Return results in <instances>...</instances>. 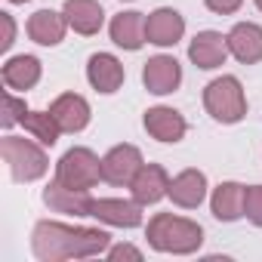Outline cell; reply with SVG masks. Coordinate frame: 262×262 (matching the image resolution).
Masks as SVG:
<instances>
[{"mask_svg": "<svg viewBox=\"0 0 262 262\" xmlns=\"http://www.w3.org/2000/svg\"><path fill=\"white\" fill-rule=\"evenodd\" d=\"M43 204H47L53 213L83 219V216H90L93 198H90V191H77V188H68V185H62L59 179H53V182L43 188Z\"/></svg>", "mask_w": 262, "mask_h": 262, "instance_id": "cell-11", "label": "cell"}, {"mask_svg": "<svg viewBox=\"0 0 262 262\" xmlns=\"http://www.w3.org/2000/svg\"><path fill=\"white\" fill-rule=\"evenodd\" d=\"M151 250L158 253H173V256H188L198 253L204 244V228L194 219L173 216V213H155L145 231Z\"/></svg>", "mask_w": 262, "mask_h": 262, "instance_id": "cell-2", "label": "cell"}, {"mask_svg": "<svg viewBox=\"0 0 262 262\" xmlns=\"http://www.w3.org/2000/svg\"><path fill=\"white\" fill-rule=\"evenodd\" d=\"M145 13H136V10H129V13H117L111 19V40L120 47V50H129V53H136L145 47Z\"/></svg>", "mask_w": 262, "mask_h": 262, "instance_id": "cell-18", "label": "cell"}, {"mask_svg": "<svg viewBox=\"0 0 262 262\" xmlns=\"http://www.w3.org/2000/svg\"><path fill=\"white\" fill-rule=\"evenodd\" d=\"M244 194L247 188L241 182H219L210 198V210L219 222H234L244 216Z\"/></svg>", "mask_w": 262, "mask_h": 262, "instance_id": "cell-22", "label": "cell"}, {"mask_svg": "<svg viewBox=\"0 0 262 262\" xmlns=\"http://www.w3.org/2000/svg\"><path fill=\"white\" fill-rule=\"evenodd\" d=\"M0 25H4V40H0V50L7 53L16 43V19H13V13H0Z\"/></svg>", "mask_w": 262, "mask_h": 262, "instance_id": "cell-27", "label": "cell"}, {"mask_svg": "<svg viewBox=\"0 0 262 262\" xmlns=\"http://www.w3.org/2000/svg\"><path fill=\"white\" fill-rule=\"evenodd\" d=\"M256 7H259V10H262V0H256Z\"/></svg>", "mask_w": 262, "mask_h": 262, "instance_id": "cell-30", "label": "cell"}, {"mask_svg": "<svg viewBox=\"0 0 262 262\" xmlns=\"http://www.w3.org/2000/svg\"><path fill=\"white\" fill-rule=\"evenodd\" d=\"M142 123H145V129H148V136L158 139V142H182L185 133H188L185 117H182L176 108H167V105L148 108Z\"/></svg>", "mask_w": 262, "mask_h": 262, "instance_id": "cell-13", "label": "cell"}, {"mask_svg": "<svg viewBox=\"0 0 262 262\" xmlns=\"http://www.w3.org/2000/svg\"><path fill=\"white\" fill-rule=\"evenodd\" d=\"M204 4H207V10L216 13V16H231V13L241 10L244 0H204Z\"/></svg>", "mask_w": 262, "mask_h": 262, "instance_id": "cell-28", "label": "cell"}, {"mask_svg": "<svg viewBox=\"0 0 262 262\" xmlns=\"http://www.w3.org/2000/svg\"><path fill=\"white\" fill-rule=\"evenodd\" d=\"M142 164L145 161H142V151L136 145H126V142L123 145H114L102 158V179L108 185H129Z\"/></svg>", "mask_w": 262, "mask_h": 262, "instance_id": "cell-6", "label": "cell"}, {"mask_svg": "<svg viewBox=\"0 0 262 262\" xmlns=\"http://www.w3.org/2000/svg\"><path fill=\"white\" fill-rule=\"evenodd\" d=\"M28 37L40 47H59L68 34V19L65 13H56V10H37L31 19H28Z\"/></svg>", "mask_w": 262, "mask_h": 262, "instance_id": "cell-16", "label": "cell"}, {"mask_svg": "<svg viewBox=\"0 0 262 262\" xmlns=\"http://www.w3.org/2000/svg\"><path fill=\"white\" fill-rule=\"evenodd\" d=\"M123 77H126V71H123V62L117 56H111V53L90 56V62H86V80H90V86L96 93H105V96L117 93L123 86Z\"/></svg>", "mask_w": 262, "mask_h": 262, "instance_id": "cell-10", "label": "cell"}, {"mask_svg": "<svg viewBox=\"0 0 262 262\" xmlns=\"http://www.w3.org/2000/svg\"><path fill=\"white\" fill-rule=\"evenodd\" d=\"M22 126H25V133H31L40 145H47V148H53L56 142H59V136H62V126H59V120L53 117V111H31L28 108V114L22 117Z\"/></svg>", "mask_w": 262, "mask_h": 262, "instance_id": "cell-23", "label": "cell"}, {"mask_svg": "<svg viewBox=\"0 0 262 262\" xmlns=\"http://www.w3.org/2000/svg\"><path fill=\"white\" fill-rule=\"evenodd\" d=\"M204 108L219 123H237L247 114V96L234 74H222L204 86Z\"/></svg>", "mask_w": 262, "mask_h": 262, "instance_id": "cell-4", "label": "cell"}, {"mask_svg": "<svg viewBox=\"0 0 262 262\" xmlns=\"http://www.w3.org/2000/svg\"><path fill=\"white\" fill-rule=\"evenodd\" d=\"M142 83L155 96H170L182 83V65L173 56H151L142 68Z\"/></svg>", "mask_w": 262, "mask_h": 262, "instance_id": "cell-8", "label": "cell"}, {"mask_svg": "<svg viewBox=\"0 0 262 262\" xmlns=\"http://www.w3.org/2000/svg\"><path fill=\"white\" fill-rule=\"evenodd\" d=\"M225 40H228V53L241 65L262 62V25H256V22H237L225 34Z\"/></svg>", "mask_w": 262, "mask_h": 262, "instance_id": "cell-14", "label": "cell"}, {"mask_svg": "<svg viewBox=\"0 0 262 262\" xmlns=\"http://www.w3.org/2000/svg\"><path fill=\"white\" fill-rule=\"evenodd\" d=\"M62 13L68 19V25L83 37L99 34L102 25H105V10L99 7V0H65Z\"/></svg>", "mask_w": 262, "mask_h": 262, "instance_id": "cell-20", "label": "cell"}, {"mask_svg": "<svg viewBox=\"0 0 262 262\" xmlns=\"http://www.w3.org/2000/svg\"><path fill=\"white\" fill-rule=\"evenodd\" d=\"M56 179L68 188H77V191H90L99 185L102 179V161L96 151L83 148V145H74L68 148L59 164H56Z\"/></svg>", "mask_w": 262, "mask_h": 262, "instance_id": "cell-5", "label": "cell"}, {"mask_svg": "<svg viewBox=\"0 0 262 262\" xmlns=\"http://www.w3.org/2000/svg\"><path fill=\"white\" fill-rule=\"evenodd\" d=\"M228 56H231V53H228V40H225L219 31H201V34H194V40L188 43V59H191L198 68H204V71H213V68L225 65Z\"/></svg>", "mask_w": 262, "mask_h": 262, "instance_id": "cell-15", "label": "cell"}, {"mask_svg": "<svg viewBox=\"0 0 262 262\" xmlns=\"http://www.w3.org/2000/svg\"><path fill=\"white\" fill-rule=\"evenodd\" d=\"M0 74H4L7 90L28 93L31 86L40 83L43 68H40V59H37V56H13V59L4 62V71H0Z\"/></svg>", "mask_w": 262, "mask_h": 262, "instance_id": "cell-21", "label": "cell"}, {"mask_svg": "<svg viewBox=\"0 0 262 262\" xmlns=\"http://www.w3.org/2000/svg\"><path fill=\"white\" fill-rule=\"evenodd\" d=\"M105 256H108L111 262H120V259L142 262V250H139V247H133V244H114V247H108V250H105Z\"/></svg>", "mask_w": 262, "mask_h": 262, "instance_id": "cell-26", "label": "cell"}, {"mask_svg": "<svg viewBox=\"0 0 262 262\" xmlns=\"http://www.w3.org/2000/svg\"><path fill=\"white\" fill-rule=\"evenodd\" d=\"M111 247V234L90 225H65L43 219L31 231V250L40 262H65V259H90L102 256Z\"/></svg>", "mask_w": 262, "mask_h": 262, "instance_id": "cell-1", "label": "cell"}, {"mask_svg": "<svg viewBox=\"0 0 262 262\" xmlns=\"http://www.w3.org/2000/svg\"><path fill=\"white\" fill-rule=\"evenodd\" d=\"M53 117L59 120L62 133H80L90 123V102L77 93H62L53 105H50Z\"/></svg>", "mask_w": 262, "mask_h": 262, "instance_id": "cell-19", "label": "cell"}, {"mask_svg": "<svg viewBox=\"0 0 262 262\" xmlns=\"http://www.w3.org/2000/svg\"><path fill=\"white\" fill-rule=\"evenodd\" d=\"M0 155H4L10 176L16 182H37L50 170V158H47L43 145L34 139H25V136H4Z\"/></svg>", "mask_w": 262, "mask_h": 262, "instance_id": "cell-3", "label": "cell"}, {"mask_svg": "<svg viewBox=\"0 0 262 262\" xmlns=\"http://www.w3.org/2000/svg\"><path fill=\"white\" fill-rule=\"evenodd\" d=\"M126 188L133 191V201L148 207V204H158L161 198L170 194V176H167V170L161 164H142L139 173L133 176V182H129Z\"/></svg>", "mask_w": 262, "mask_h": 262, "instance_id": "cell-12", "label": "cell"}, {"mask_svg": "<svg viewBox=\"0 0 262 262\" xmlns=\"http://www.w3.org/2000/svg\"><path fill=\"white\" fill-rule=\"evenodd\" d=\"M90 216L105 222V225L136 228V225H142V204L139 201H123V198H93Z\"/></svg>", "mask_w": 262, "mask_h": 262, "instance_id": "cell-7", "label": "cell"}, {"mask_svg": "<svg viewBox=\"0 0 262 262\" xmlns=\"http://www.w3.org/2000/svg\"><path fill=\"white\" fill-rule=\"evenodd\" d=\"M28 114V105H25V99H16L10 90L4 93V117H0V123H4L7 129L10 126H16V123H22V117Z\"/></svg>", "mask_w": 262, "mask_h": 262, "instance_id": "cell-24", "label": "cell"}, {"mask_svg": "<svg viewBox=\"0 0 262 262\" xmlns=\"http://www.w3.org/2000/svg\"><path fill=\"white\" fill-rule=\"evenodd\" d=\"M244 216L256 228H262V185H250L247 188V194H244Z\"/></svg>", "mask_w": 262, "mask_h": 262, "instance_id": "cell-25", "label": "cell"}, {"mask_svg": "<svg viewBox=\"0 0 262 262\" xmlns=\"http://www.w3.org/2000/svg\"><path fill=\"white\" fill-rule=\"evenodd\" d=\"M167 198L182 210H198L207 198V176L201 170H182L179 176L170 179V194Z\"/></svg>", "mask_w": 262, "mask_h": 262, "instance_id": "cell-17", "label": "cell"}, {"mask_svg": "<svg viewBox=\"0 0 262 262\" xmlns=\"http://www.w3.org/2000/svg\"><path fill=\"white\" fill-rule=\"evenodd\" d=\"M182 34H185V19H182L179 10L161 7V10L148 13V19H145L148 43H155V47H176L182 40Z\"/></svg>", "mask_w": 262, "mask_h": 262, "instance_id": "cell-9", "label": "cell"}, {"mask_svg": "<svg viewBox=\"0 0 262 262\" xmlns=\"http://www.w3.org/2000/svg\"><path fill=\"white\" fill-rule=\"evenodd\" d=\"M10 4H28V0H10Z\"/></svg>", "mask_w": 262, "mask_h": 262, "instance_id": "cell-29", "label": "cell"}]
</instances>
